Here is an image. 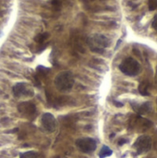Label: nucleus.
<instances>
[{
  "mask_svg": "<svg viewBox=\"0 0 157 158\" xmlns=\"http://www.w3.org/2000/svg\"><path fill=\"white\" fill-rule=\"evenodd\" d=\"M54 83L57 90L68 91L74 85V76L70 71H62L56 76Z\"/></svg>",
  "mask_w": 157,
  "mask_h": 158,
  "instance_id": "nucleus-1",
  "label": "nucleus"
},
{
  "mask_svg": "<svg viewBox=\"0 0 157 158\" xmlns=\"http://www.w3.org/2000/svg\"><path fill=\"white\" fill-rule=\"evenodd\" d=\"M119 69L128 76H136L142 72V67L140 63L132 57L124 59L119 65Z\"/></svg>",
  "mask_w": 157,
  "mask_h": 158,
  "instance_id": "nucleus-2",
  "label": "nucleus"
},
{
  "mask_svg": "<svg viewBox=\"0 0 157 158\" xmlns=\"http://www.w3.org/2000/svg\"><path fill=\"white\" fill-rule=\"evenodd\" d=\"M89 44L92 51L96 53H104L105 48L110 44L109 39L103 34H94L89 40Z\"/></svg>",
  "mask_w": 157,
  "mask_h": 158,
  "instance_id": "nucleus-3",
  "label": "nucleus"
},
{
  "mask_svg": "<svg viewBox=\"0 0 157 158\" xmlns=\"http://www.w3.org/2000/svg\"><path fill=\"white\" fill-rule=\"evenodd\" d=\"M76 145L82 153L90 154L95 151L97 143L96 141L93 138H81L77 140Z\"/></svg>",
  "mask_w": 157,
  "mask_h": 158,
  "instance_id": "nucleus-4",
  "label": "nucleus"
},
{
  "mask_svg": "<svg viewBox=\"0 0 157 158\" xmlns=\"http://www.w3.org/2000/svg\"><path fill=\"white\" fill-rule=\"evenodd\" d=\"M133 147L138 155L147 153L152 147V140L149 136L143 135L136 140V142L133 144Z\"/></svg>",
  "mask_w": 157,
  "mask_h": 158,
  "instance_id": "nucleus-5",
  "label": "nucleus"
},
{
  "mask_svg": "<svg viewBox=\"0 0 157 158\" xmlns=\"http://www.w3.org/2000/svg\"><path fill=\"white\" fill-rule=\"evenodd\" d=\"M42 126L48 132H53L56 128V120L50 113H44L42 116Z\"/></svg>",
  "mask_w": 157,
  "mask_h": 158,
  "instance_id": "nucleus-6",
  "label": "nucleus"
},
{
  "mask_svg": "<svg viewBox=\"0 0 157 158\" xmlns=\"http://www.w3.org/2000/svg\"><path fill=\"white\" fill-rule=\"evenodd\" d=\"M13 94L16 97H22V96H32L33 91L32 89L29 88L28 85L24 82H19L13 87Z\"/></svg>",
  "mask_w": 157,
  "mask_h": 158,
  "instance_id": "nucleus-7",
  "label": "nucleus"
},
{
  "mask_svg": "<svg viewBox=\"0 0 157 158\" xmlns=\"http://www.w3.org/2000/svg\"><path fill=\"white\" fill-rule=\"evenodd\" d=\"M19 111L25 116H31L35 113V106L30 102H24L19 106Z\"/></svg>",
  "mask_w": 157,
  "mask_h": 158,
  "instance_id": "nucleus-8",
  "label": "nucleus"
},
{
  "mask_svg": "<svg viewBox=\"0 0 157 158\" xmlns=\"http://www.w3.org/2000/svg\"><path fill=\"white\" fill-rule=\"evenodd\" d=\"M149 89H150V83L148 81H143L140 83L139 85V92L143 96H148L150 95V92H149Z\"/></svg>",
  "mask_w": 157,
  "mask_h": 158,
  "instance_id": "nucleus-9",
  "label": "nucleus"
},
{
  "mask_svg": "<svg viewBox=\"0 0 157 158\" xmlns=\"http://www.w3.org/2000/svg\"><path fill=\"white\" fill-rule=\"evenodd\" d=\"M113 154V151L108 147V146H103L100 153H99V157L100 158H105L107 156H110Z\"/></svg>",
  "mask_w": 157,
  "mask_h": 158,
  "instance_id": "nucleus-10",
  "label": "nucleus"
},
{
  "mask_svg": "<svg viewBox=\"0 0 157 158\" xmlns=\"http://www.w3.org/2000/svg\"><path fill=\"white\" fill-rule=\"evenodd\" d=\"M48 37H49V34H48L47 32H43V33L38 34V35L35 37V41H36L37 43H39V44H42V43H43Z\"/></svg>",
  "mask_w": 157,
  "mask_h": 158,
  "instance_id": "nucleus-11",
  "label": "nucleus"
},
{
  "mask_svg": "<svg viewBox=\"0 0 157 158\" xmlns=\"http://www.w3.org/2000/svg\"><path fill=\"white\" fill-rule=\"evenodd\" d=\"M37 153L33 152V151H29V152H25L23 154H21L19 156V158H37Z\"/></svg>",
  "mask_w": 157,
  "mask_h": 158,
  "instance_id": "nucleus-12",
  "label": "nucleus"
},
{
  "mask_svg": "<svg viewBox=\"0 0 157 158\" xmlns=\"http://www.w3.org/2000/svg\"><path fill=\"white\" fill-rule=\"evenodd\" d=\"M149 8L150 10L157 9V0H149Z\"/></svg>",
  "mask_w": 157,
  "mask_h": 158,
  "instance_id": "nucleus-13",
  "label": "nucleus"
},
{
  "mask_svg": "<svg viewBox=\"0 0 157 158\" xmlns=\"http://www.w3.org/2000/svg\"><path fill=\"white\" fill-rule=\"evenodd\" d=\"M153 28L155 30V31H157V14L155 16V18H154V20H153Z\"/></svg>",
  "mask_w": 157,
  "mask_h": 158,
  "instance_id": "nucleus-14",
  "label": "nucleus"
},
{
  "mask_svg": "<svg viewBox=\"0 0 157 158\" xmlns=\"http://www.w3.org/2000/svg\"><path fill=\"white\" fill-rule=\"evenodd\" d=\"M155 80H156V82H157V70H156V77H155Z\"/></svg>",
  "mask_w": 157,
  "mask_h": 158,
  "instance_id": "nucleus-15",
  "label": "nucleus"
}]
</instances>
